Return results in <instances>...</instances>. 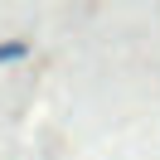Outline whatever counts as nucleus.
Listing matches in <instances>:
<instances>
[{"instance_id":"f257e3e1","label":"nucleus","mask_w":160,"mask_h":160,"mask_svg":"<svg viewBox=\"0 0 160 160\" xmlns=\"http://www.w3.org/2000/svg\"><path fill=\"white\" fill-rule=\"evenodd\" d=\"M29 53V44L24 39H15V44H0V63H15V58H24Z\"/></svg>"}]
</instances>
